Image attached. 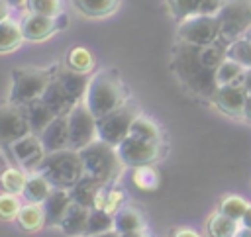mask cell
<instances>
[{
    "label": "cell",
    "mask_w": 251,
    "mask_h": 237,
    "mask_svg": "<svg viewBox=\"0 0 251 237\" xmlns=\"http://www.w3.org/2000/svg\"><path fill=\"white\" fill-rule=\"evenodd\" d=\"M75 2L80 12H84L86 16H96V18L110 14L118 4V0H75Z\"/></svg>",
    "instance_id": "cell-34"
},
{
    "label": "cell",
    "mask_w": 251,
    "mask_h": 237,
    "mask_svg": "<svg viewBox=\"0 0 251 237\" xmlns=\"http://www.w3.org/2000/svg\"><path fill=\"white\" fill-rule=\"evenodd\" d=\"M25 180H27V174H24L18 168H6L0 174L2 188L6 192H10V194H22L24 192V186H25Z\"/></svg>",
    "instance_id": "cell-33"
},
{
    "label": "cell",
    "mask_w": 251,
    "mask_h": 237,
    "mask_svg": "<svg viewBox=\"0 0 251 237\" xmlns=\"http://www.w3.org/2000/svg\"><path fill=\"white\" fill-rule=\"evenodd\" d=\"M133 184L141 190H153L157 188L159 184V176L157 172L149 166V165H143V166H133Z\"/></svg>",
    "instance_id": "cell-35"
},
{
    "label": "cell",
    "mask_w": 251,
    "mask_h": 237,
    "mask_svg": "<svg viewBox=\"0 0 251 237\" xmlns=\"http://www.w3.org/2000/svg\"><path fill=\"white\" fill-rule=\"evenodd\" d=\"M235 237H251V229L249 227H243V229H239L235 233Z\"/></svg>",
    "instance_id": "cell-45"
},
{
    "label": "cell",
    "mask_w": 251,
    "mask_h": 237,
    "mask_svg": "<svg viewBox=\"0 0 251 237\" xmlns=\"http://www.w3.org/2000/svg\"><path fill=\"white\" fill-rule=\"evenodd\" d=\"M20 202L16 198V194H0V217L2 219H12V217H18L20 213Z\"/></svg>",
    "instance_id": "cell-38"
},
{
    "label": "cell",
    "mask_w": 251,
    "mask_h": 237,
    "mask_svg": "<svg viewBox=\"0 0 251 237\" xmlns=\"http://www.w3.org/2000/svg\"><path fill=\"white\" fill-rule=\"evenodd\" d=\"M27 133H31V129L22 106H0V141L12 145Z\"/></svg>",
    "instance_id": "cell-11"
},
{
    "label": "cell",
    "mask_w": 251,
    "mask_h": 237,
    "mask_svg": "<svg viewBox=\"0 0 251 237\" xmlns=\"http://www.w3.org/2000/svg\"><path fill=\"white\" fill-rule=\"evenodd\" d=\"M133 119H135L133 108L122 106L120 110L96 119V137L112 147H118L126 137H129V127Z\"/></svg>",
    "instance_id": "cell-9"
},
{
    "label": "cell",
    "mask_w": 251,
    "mask_h": 237,
    "mask_svg": "<svg viewBox=\"0 0 251 237\" xmlns=\"http://www.w3.org/2000/svg\"><path fill=\"white\" fill-rule=\"evenodd\" d=\"M22 41H24L22 24H18V22H14L10 18L2 20L0 22V53L16 49Z\"/></svg>",
    "instance_id": "cell-25"
},
{
    "label": "cell",
    "mask_w": 251,
    "mask_h": 237,
    "mask_svg": "<svg viewBox=\"0 0 251 237\" xmlns=\"http://www.w3.org/2000/svg\"><path fill=\"white\" fill-rule=\"evenodd\" d=\"M178 41L206 47L220 39V20L218 16H192L178 22L176 29Z\"/></svg>",
    "instance_id": "cell-7"
},
{
    "label": "cell",
    "mask_w": 251,
    "mask_h": 237,
    "mask_svg": "<svg viewBox=\"0 0 251 237\" xmlns=\"http://www.w3.org/2000/svg\"><path fill=\"white\" fill-rule=\"evenodd\" d=\"M102 186H104L102 182H98V180H94V178L84 174L73 188H69V192H71L73 202H76L80 206H86V208H94L96 196L100 194Z\"/></svg>",
    "instance_id": "cell-22"
},
{
    "label": "cell",
    "mask_w": 251,
    "mask_h": 237,
    "mask_svg": "<svg viewBox=\"0 0 251 237\" xmlns=\"http://www.w3.org/2000/svg\"><path fill=\"white\" fill-rule=\"evenodd\" d=\"M243 37H247V39H249V41H251V27H249V29H247V31H245V35H243Z\"/></svg>",
    "instance_id": "cell-48"
},
{
    "label": "cell",
    "mask_w": 251,
    "mask_h": 237,
    "mask_svg": "<svg viewBox=\"0 0 251 237\" xmlns=\"http://www.w3.org/2000/svg\"><path fill=\"white\" fill-rule=\"evenodd\" d=\"M173 69L180 82H184V86L198 96L214 98L220 88L216 82V71L202 63L198 45L178 41L173 51Z\"/></svg>",
    "instance_id": "cell-1"
},
{
    "label": "cell",
    "mask_w": 251,
    "mask_h": 237,
    "mask_svg": "<svg viewBox=\"0 0 251 237\" xmlns=\"http://www.w3.org/2000/svg\"><path fill=\"white\" fill-rule=\"evenodd\" d=\"M94 67V57L86 47H75L67 55V69L76 72H90Z\"/></svg>",
    "instance_id": "cell-30"
},
{
    "label": "cell",
    "mask_w": 251,
    "mask_h": 237,
    "mask_svg": "<svg viewBox=\"0 0 251 237\" xmlns=\"http://www.w3.org/2000/svg\"><path fill=\"white\" fill-rule=\"evenodd\" d=\"M88 215H90V208L80 206L76 202H71V206L67 208L59 227L67 233V235H84L86 223H88Z\"/></svg>",
    "instance_id": "cell-20"
},
{
    "label": "cell",
    "mask_w": 251,
    "mask_h": 237,
    "mask_svg": "<svg viewBox=\"0 0 251 237\" xmlns=\"http://www.w3.org/2000/svg\"><path fill=\"white\" fill-rule=\"evenodd\" d=\"M55 80H57V82L61 84V88H63L73 100H76V102H80V100L84 98L86 88H88V82H90L84 72H76V71H71V69L61 71V72L55 76Z\"/></svg>",
    "instance_id": "cell-21"
},
{
    "label": "cell",
    "mask_w": 251,
    "mask_h": 237,
    "mask_svg": "<svg viewBox=\"0 0 251 237\" xmlns=\"http://www.w3.org/2000/svg\"><path fill=\"white\" fill-rule=\"evenodd\" d=\"M227 57L237 61L241 67L251 69V41L247 37H239L227 45Z\"/></svg>",
    "instance_id": "cell-32"
},
{
    "label": "cell",
    "mask_w": 251,
    "mask_h": 237,
    "mask_svg": "<svg viewBox=\"0 0 251 237\" xmlns=\"http://www.w3.org/2000/svg\"><path fill=\"white\" fill-rule=\"evenodd\" d=\"M51 190H53V186H51V182L43 174L31 172L27 176V180H25V186H24V192L22 194L31 204H43V200L49 196Z\"/></svg>",
    "instance_id": "cell-23"
},
{
    "label": "cell",
    "mask_w": 251,
    "mask_h": 237,
    "mask_svg": "<svg viewBox=\"0 0 251 237\" xmlns=\"http://www.w3.org/2000/svg\"><path fill=\"white\" fill-rule=\"evenodd\" d=\"M51 76L39 69H20L14 72V82L10 90V104L25 106L43 96L45 88L49 86Z\"/></svg>",
    "instance_id": "cell-6"
},
{
    "label": "cell",
    "mask_w": 251,
    "mask_h": 237,
    "mask_svg": "<svg viewBox=\"0 0 251 237\" xmlns=\"http://www.w3.org/2000/svg\"><path fill=\"white\" fill-rule=\"evenodd\" d=\"M25 8L31 14L57 18L59 10H61V0H25Z\"/></svg>",
    "instance_id": "cell-37"
},
{
    "label": "cell",
    "mask_w": 251,
    "mask_h": 237,
    "mask_svg": "<svg viewBox=\"0 0 251 237\" xmlns=\"http://www.w3.org/2000/svg\"><path fill=\"white\" fill-rule=\"evenodd\" d=\"M25 118H27V123H29V129L31 133H41L57 116L53 114V110L43 102V98H37L25 106H22Z\"/></svg>",
    "instance_id": "cell-18"
},
{
    "label": "cell",
    "mask_w": 251,
    "mask_h": 237,
    "mask_svg": "<svg viewBox=\"0 0 251 237\" xmlns=\"http://www.w3.org/2000/svg\"><path fill=\"white\" fill-rule=\"evenodd\" d=\"M80 161H82V170L86 176L106 184L110 180H114L120 170H122V159L118 157L116 147L96 139L90 145L82 147L78 151Z\"/></svg>",
    "instance_id": "cell-4"
},
{
    "label": "cell",
    "mask_w": 251,
    "mask_h": 237,
    "mask_svg": "<svg viewBox=\"0 0 251 237\" xmlns=\"http://www.w3.org/2000/svg\"><path fill=\"white\" fill-rule=\"evenodd\" d=\"M173 237H200L194 229H188V227H182V229H176Z\"/></svg>",
    "instance_id": "cell-39"
},
{
    "label": "cell",
    "mask_w": 251,
    "mask_h": 237,
    "mask_svg": "<svg viewBox=\"0 0 251 237\" xmlns=\"http://www.w3.org/2000/svg\"><path fill=\"white\" fill-rule=\"evenodd\" d=\"M12 153L16 157V161L25 166V168H31L35 170V166L41 163V159L45 157V149L41 145V139L33 133H27L24 137H20L18 141H14L12 145Z\"/></svg>",
    "instance_id": "cell-12"
},
{
    "label": "cell",
    "mask_w": 251,
    "mask_h": 237,
    "mask_svg": "<svg viewBox=\"0 0 251 237\" xmlns=\"http://www.w3.org/2000/svg\"><path fill=\"white\" fill-rule=\"evenodd\" d=\"M73 198H71V192L67 188H53L49 192V196L43 200V212H45V219L49 225H59L67 208L71 206Z\"/></svg>",
    "instance_id": "cell-17"
},
{
    "label": "cell",
    "mask_w": 251,
    "mask_h": 237,
    "mask_svg": "<svg viewBox=\"0 0 251 237\" xmlns=\"http://www.w3.org/2000/svg\"><path fill=\"white\" fill-rule=\"evenodd\" d=\"M247 206H249V204H247L243 198H239V196H226V198L222 200V204H220V212H222L224 215L235 219V221H241V217H243Z\"/></svg>",
    "instance_id": "cell-36"
},
{
    "label": "cell",
    "mask_w": 251,
    "mask_h": 237,
    "mask_svg": "<svg viewBox=\"0 0 251 237\" xmlns=\"http://www.w3.org/2000/svg\"><path fill=\"white\" fill-rule=\"evenodd\" d=\"M18 223L22 229L25 231H35V229H41L47 219H45V212H43V206L41 204H25L20 208V213H18Z\"/></svg>",
    "instance_id": "cell-24"
},
{
    "label": "cell",
    "mask_w": 251,
    "mask_h": 237,
    "mask_svg": "<svg viewBox=\"0 0 251 237\" xmlns=\"http://www.w3.org/2000/svg\"><path fill=\"white\" fill-rule=\"evenodd\" d=\"M245 67H241L237 61L226 57L222 61V65L216 69V82L218 86H226V84H235V82H243V74H245Z\"/></svg>",
    "instance_id": "cell-27"
},
{
    "label": "cell",
    "mask_w": 251,
    "mask_h": 237,
    "mask_svg": "<svg viewBox=\"0 0 251 237\" xmlns=\"http://www.w3.org/2000/svg\"><path fill=\"white\" fill-rule=\"evenodd\" d=\"M247 90L243 86V82H235V84H226L220 86L214 94V102L218 104V108L229 116H243V106L247 100Z\"/></svg>",
    "instance_id": "cell-13"
},
{
    "label": "cell",
    "mask_w": 251,
    "mask_h": 237,
    "mask_svg": "<svg viewBox=\"0 0 251 237\" xmlns=\"http://www.w3.org/2000/svg\"><path fill=\"white\" fill-rule=\"evenodd\" d=\"M55 29H57V18H51V16H41V14H31V12H27V16L22 20V33H24V39H29V41L45 39V37H49Z\"/></svg>",
    "instance_id": "cell-16"
},
{
    "label": "cell",
    "mask_w": 251,
    "mask_h": 237,
    "mask_svg": "<svg viewBox=\"0 0 251 237\" xmlns=\"http://www.w3.org/2000/svg\"><path fill=\"white\" fill-rule=\"evenodd\" d=\"M224 0H169L171 14L182 22L192 16H216Z\"/></svg>",
    "instance_id": "cell-14"
},
{
    "label": "cell",
    "mask_w": 251,
    "mask_h": 237,
    "mask_svg": "<svg viewBox=\"0 0 251 237\" xmlns=\"http://www.w3.org/2000/svg\"><path fill=\"white\" fill-rule=\"evenodd\" d=\"M118 157L122 159L124 165H129V166H143V165H149L151 161L157 159L159 155V147L157 143L153 141H141V139H135V137H126L118 147Z\"/></svg>",
    "instance_id": "cell-10"
},
{
    "label": "cell",
    "mask_w": 251,
    "mask_h": 237,
    "mask_svg": "<svg viewBox=\"0 0 251 237\" xmlns=\"http://www.w3.org/2000/svg\"><path fill=\"white\" fill-rule=\"evenodd\" d=\"M220 41L229 45L251 27V0H224L220 12Z\"/></svg>",
    "instance_id": "cell-5"
},
{
    "label": "cell",
    "mask_w": 251,
    "mask_h": 237,
    "mask_svg": "<svg viewBox=\"0 0 251 237\" xmlns=\"http://www.w3.org/2000/svg\"><path fill=\"white\" fill-rule=\"evenodd\" d=\"M129 135L135 137V139H141V141H153V143H157V139H159V127L149 118L135 116V119L131 121V127H129Z\"/></svg>",
    "instance_id": "cell-29"
},
{
    "label": "cell",
    "mask_w": 251,
    "mask_h": 237,
    "mask_svg": "<svg viewBox=\"0 0 251 237\" xmlns=\"http://www.w3.org/2000/svg\"><path fill=\"white\" fill-rule=\"evenodd\" d=\"M33 172L43 174L53 188H73L82 176V161L78 151L75 149H61L55 153H45L41 163L35 166Z\"/></svg>",
    "instance_id": "cell-3"
},
{
    "label": "cell",
    "mask_w": 251,
    "mask_h": 237,
    "mask_svg": "<svg viewBox=\"0 0 251 237\" xmlns=\"http://www.w3.org/2000/svg\"><path fill=\"white\" fill-rule=\"evenodd\" d=\"M243 116L247 119H251V94H247V100H245V106H243Z\"/></svg>",
    "instance_id": "cell-43"
},
{
    "label": "cell",
    "mask_w": 251,
    "mask_h": 237,
    "mask_svg": "<svg viewBox=\"0 0 251 237\" xmlns=\"http://www.w3.org/2000/svg\"><path fill=\"white\" fill-rule=\"evenodd\" d=\"M12 8H22V6H25V0H6Z\"/></svg>",
    "instance_id": "cell-46"
},
{
    "label": "cell",
    "mask_w": 251,
    "mask_h": 237,
    "mask_svg": "<svg viewBox=\"0 0 251 237\" xmlns=\"http://www.w3.org/2000/svg\"><path fill=\"white\" fill-rule=\"evenodd\" d=\"M120 237H147V235L141 233V231H131V233H124V235H120Z\"/></svg>",
    "instance_id": "cell-47"
},
{
    "label": "cell",
    "mask_w": 251,
    "mask_h": 237,
    "mask_svg": "<svg viewBox=\"0 0 251 237\" xmlns=\"http://www.w3.org/2000/svg\"><path fill=\"white\" fill-rule=\"evenodd\" d=\"M126 100H127L126 88L114 71H102L94 74L82 98V102L94 114L96 119L120 110L122 106H126Z\"/></svg>",
    "instance_id": "cell-2"
},
{
    "label": "cell",
    "mask_w": 251,
    "mask_h": 237,
    "mask_svg": "<svg viewBox=\"0 0 251 237\" xmlns=\"http://www.w3.org/2000/svg\"><path fill=\"white\" fill-rule=\"evenodd\" d=\"M141 227H143L141 215L133 208H124V210L116 212V215H114V229L120 235L131 233V231H141Z\"/></svg>",
    "instance_id": "cell-28"
},
{
    "label": "cell",
    "mask_w": 251,
    "mask_h": 237,
    "mask_svg": "<svg viewBox=\"0 0 251 237\" xmlns=\"http://www.w3.org/2000/svg\"><path fill=\"white\" fill-rule=\"evenodd\" d=\"M243 86H245V90L251 94V69H247L245 74H243Z\"/></svg>",
    "instance_id": "cell-42"
},
{
    "label": "cell",
    "mask_w": 251,
    "mask_h": 237,
    "mask_svg": "<svg viewBox=\"0 0 251 237\" xmlns=\"http://www.w3.org/2000/svg\"><path fill=\"white\" fill-rule=\"evenodd\" d=\"M114 229V217L110 212L102 210V208H90V215H88V223L84 229L82 237H92V235H100Z\"/></svg>",
    "instance_id": "cell-26"
},
{
    "label": "cell",
    "mask_w": 251,
    "mask_h": 237,
    "mask_svg": "<svg viewBox=\"0 0 251 237\" xmlns=\"http://www.w3.org/2000/svg\"><path fill=\"white\" fill-rule=\"evenodd\" d=\"M10 4L6 2V0H0V22L2 20H6V18H10Z\"/></svg>",
    "instance_id": "cell-40"
},
{
    "label": "cell",
    "mask_w": 251,
    "mask_h": 237,
    "mask_svg": "<svg viewBox=\"0 0 251 237\" xmlns=\"http://www.w3.org/2000/svg\"><path fill=\"white\" fill-rule=\"evenodd\" d=\"M92 237H120V233H118L116 229H110V231H106V233H100V235H92Z\"/></svg>",
    "instance_id": "cell-44"
},
{
    "label": "cell",
    "mask_w": 251,
    "mask_h": 237,
    "mask_svg": "<svg viewBox=\"0 0 251 237\" xmlns=\"http://www.w3.org/2000/svg\"><path fill=\"white\" fill-rule=\"evenodd\" d=\"M241 225L251 229V204L247 206V210H245V213H243V217H241Z\"/></svg>",
    "instance_id": "cell-41"
},
{
    "label": "cell",
    "mask_w": 251,
    "mask_h": 237,
    "mask_svg": "<svg viewBox=\"0 0 251 237\" xmlns=\"http://www.w3.org/2000/svg\"><path fill=\"white\" fill-rule=\"evenodd\" d=\"M67 125H69V145L75 151H80L82 147L96 141V118L86 108V104L80 100L69 114H67Z\"/></svg>",
    "instance_id": "cell-8"
},
{
    "label": "cell",
    "mask_w": 251,
    "mask_h": 237,
    "mask_svg": "<svg viewBox=\"0 0 251 237\" xmlns=\"http://www.w3.org/2000/svg\"><path fill=\"white\" fill-rule=\"evenodd\" d=\"M43 102L53 110V114L55 116H67L78 102L76 100H73L63 88H61V84L55 80V78H51V82H49V86L45 88V92H43Z\"/></svg>",
    "instance_id": "cell-19"
},
{
    "label": "cell",
    "mask_w": 251,
    "mask_h": 237,
    "mask_svg": "<svg viewBox=\"0 0 251 237\" xmlns=\"http://www.w3.org/2000/svg\"><path fill=\"white\" fill-rule=\"evenodd\" d=\"M41 145L45 153H55L61 149H71L69 145V125L67 116H57L41 133H39Z\"/></svg>",
    "instance_id": "cell-15"
},
{
    "label": "cell",
    "mask_w": 251,
    "mask_h": 237,
    "mask_svg": "<svg viewBox=\"0 0 251 237\" xmlns=\"http://www.w3.org/2000/svg\"><path fill=\"white\" fill-rule=\"evenodd\" d=\"M208 231L212 237H235L237 233V221L224 215L222 212L216 213L210 221H208Z\"/></svg>",
    "instance_id": "cell-31"
}]
</instances>
